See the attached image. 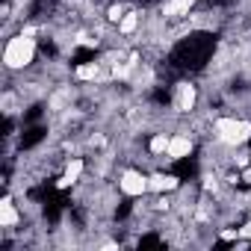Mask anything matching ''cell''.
<instances>
[{
  "label": "cell",
  "mask_w": 251,
  "mask_h": 251,
  "mask_svg": "<svg viewBox=\"0 0 251 251\" xmlns=\"http://www.w3.org/2000/svg\"><path fill=\"white\" fill-rule=\"evenodd\" d=\"M33 56H36V39L30 36V30L12 36V39L6 42V50H3L6 68H27V65L33 62Z\"/></svg>",
  "instance_id": "obj_1"
},
{
  "label": "cell",
  "mask_w": 251,
  "mask_h": 251,
  "mask_svg": "<svg viewBox=\"0 0 251 251\" xmlns=\"http://www.w3.org/2000/svg\"><path fill=\"white\" fill-rule=\"evenodd\" d=\"M216 136L219 142L236 148V145H245L251 139V121L245 118H216Z\"/></svg>",
  "instance_id": "obj_2"
},
{
  "label": "cell",
  "mask_w": 251,
  "mask_h": 251,
  "mask_svg": "<svg viewBox=\"0 0 251 251\" xmlns=\"http://www.w3.org/2000/svg\"><path fill=\"white\" fill-rule=\"evenodd\" d=\"M118 186H121V192L124 195H130V198H142L145 192H151L148 189V177L142 175V172H136V169H127L121 177H118Z\"/></svg>",
  "instance_id": "obj_3"
},
{
  "label": "cell",
  "mask_w": 251,
  "mask_h": 251,
  "mask_svg": "<svg viewBox=\"0 0 251 251\" xmlns=\"http://www.w3.org/2000/svg\"><path fill=\"white\" fill-rule=\"evenodd\" d=\"M198 100V89L192 83H177L175 86V109L177 112H189Z\"/></svg>",
  "instance_id": "obj_4"
},
{
  "label": "cell",
  "mask_w": 251,
  "mask_h": 251,
  "mask_svg": "<svg viewBox=\"0 0 251 251\" xmlns=\"http://www.w3.org/2000/svg\"><path fill=\"white\" fill-rule=\"evenodd\" d=\"M177 186H180V183H177L175 175H163V172H157V175L148 177V189L157 192V195H163V192H175Z\"/></svg>",
  "instance_id": "obj_5"
},
{
  "label": "cell",
  "mask_w": 251,
  "mask_h": 251,
  "mask_svg": "<svg viewBox=\"0 0 251 251\" xmlns=\"http://www.w3.org/2000/svg\"><path fill=\"white\" fill-rule=\"evenodd\" d=\"M192 154V139L189 136H172V142H169V160H183V157H189Z\"/></svg>",
  "instance_id": "obj_6"
},
{
  "label": "cell",
  "mask_w": 251,
  "mask_h": 251,
  "mask_svg": "<svg viewBox=\"0 0 251 251\" xmlns=\"http://www.w3.org/2000/svg\"><path fill=\"white\" fill-rule=\"evenodd\" d=\"M80 175H83V160L77 157V160H71V163L65 166V175L59 177V189H68L71 183H77V180H80Z\"/></svg>",
  "instance_id": "obj_7"
},
{
  "label": "cell",
  "mask_w": 251,
  "mask_h": 251,
  "mask_svg": "<svg viewBox=\"0 0 251 251\" xmlns=\"http://www.w3.org/2000/svg\"><path fill=\"white\" fill-rule=\"evenodd\" d=\"M12 225H18V210L12 198H3L0 201V227H12Z\"/></svg>",
  "instance_id": "obj_8"
},
{
  "label": "cell",
  "mask_w": 251,
  "mask_h": 251,
  "mask_svg": "<svg viewBox=\"0 0 251 251\" xmlns=\"http://www.w3.org/2000/svg\"><path fill=\"white\" fill-rule=\"evenodd\" d=\"M195 6V0H169L163 6V15H186Z\"/></svg>",
  "instance_id": "obj_9"
},
{
  "label": "cell",
  "mask_w": 251,
  "mask_h": 251,
  "mask_svg": "<svg viewBox=\"0 0 251 251\" xmlns=\"http://www.w3.org/2000/svg\"><path fill=\"white\" fill-rule=\"evenodd\" d=\"M136 27H139V12H124V18L118 21V33L130 36V33H136Z\"/></svg>",
  "instance_id": "obj_10"
},
{
  "label": "cell",
  "mask_w": 251,
  "mask_h": 251,
  "mask_svg": "<svg viewBox=\"0 0 251 251\" xmlns=\"http://www.w3.org/2000/svg\"><path fill=\"white\" fill-rule=\"evenodd\" d=\"M169 142H172V136H166V133H157V136H151V142H148V151L151 154H169Z\"/></svg>",
  "instance_id": "obj_11"
},
{
  "label": "cell",
  "mask_w": 251,
  "mask_h": 251,
  "mask_svg": "<svg viewBox=\"0 0 251 251\" xmlns=\"http://www.w3.org/2000/svg\"><path fill=\"white\" fill-rule=\"evenodd\" d=\"M77 77H80V80H95V77H100V65H98V62L80 65V68H77Z\"/></svg>",
  "instance_id": "obj_12"
},
{
  "label": "cell",
  "mask_w": 251,
  "mask_h": 251,
  "mask_svg": "<svg viewBox=\"0 0 251 251\" xmlns=\"http://www.w3.org/2000/svg\"><path fill=\"white\" fill-rule=\"evenodd\" d=\"M136 68V56H130L127 62H121V65H115L112 68V77H118V80H124V77H130V71Z\"/></svg>",
  "instance_id": "obj_13"
},
{
  "label": "cell",
  "mask_w": 251,
  "mask_h": 251,
  "mask_svg": "<svg viewBox=\"0 0 251 251\" xmlns=\"http://www.w3.org/2000/svg\"><path fill=\"white\" fill-rule=\"evenodd\" d=\"M124 12H127V9H124L121 3H112V6L106 9V21H109V24H118V21L124 18Z\"/></svg>",
  "instance_id": "obj_14"
},
{
  "label": "cell",
  "mask_w": 251,
  "mask_h": 251,
  "mask_svg": "<svg viewBox=\"0 0 251 251\" xmlns=\"http://www.w3.org/2000/svg\"><path fill=\"white\" fill-rule=\"evenodd\" d=\"M12 106H15V98L12 95H3V112H15Z\"/></svg>",
  "instance_id": "obj_15"
},
{
  "label": "cell",
  "mask_w": 251,
  "mask_h": 251,
  "mask_svg": "<svg viewBox=\"0 0 251 251\" xmlns=\"http://www.w3.org/2000/svg\"><path fill=\"white\" fill-rule=\"evenodd\" d=\"M239 239H245V242L251 239V222H245V225L239 227Z\"/></svg>",
  "instance_id": "obj_16"
},
{
  "label": "cell",
  "mask_w": 251,
  "mask_h": 251,
  "mask_svg": "<svg viewBox=\"0 0 251 251\" xmlns=\"http://www.w3.org/2000/svg\"><path fill=\"white\" fill-rule=\"evenodd\" d=\"M222 239H239V227L236 230H222Z\"/></svg>",
  "instance_id": "obj_17"
},
{
  "label": "cell",
  "mask_w": 251,
  "mask_h": 251,
  "mask_svg": "<svg viewBox=\"0 0 251 251\" xmlns=\"http://www.w3.org/2000/svg\"><path fill=\"white\" fill-rule=\"evenodd\" d=\"M236 166L245 169V166H248V154H239V157H236Z\"/></svg>",
  "instance_id": "obj_18"
},
{
  "label": "cell",
  "mask_w": 251,
  "mask_h": 251,
  "mask_svg": "<svg viewBox=\"0 0 251 251\" xmlns=\"http://www.w3.org/2000/svg\"><path fill=\"white\" fill-rule=\"evenodd\" d=\"M242 180H245V183H251V166H245V172H242Z\"/></svg>",
  "instance_id": "obj_19"
}]
</instances>
